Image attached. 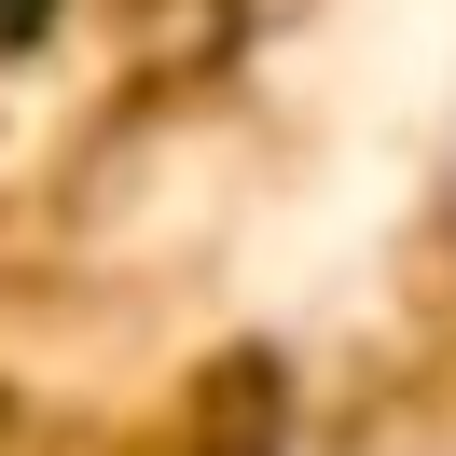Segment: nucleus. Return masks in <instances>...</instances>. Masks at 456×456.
<instances>
[{
  "mask_svg": "<svg viewBox=\"0 0 456 456\" xmlns=\"http://www.w3.org/2000/svg\"><path fill=\"white\" fill-rule=\"evenodd\" d=\"M443 180H456V167H443Z\"/></svg>",
  "mask_w": 456,
  "mask_h": 456,
  "instance_id": "nucleus-1",
  "label": "nucleus"
}]
</instances>
